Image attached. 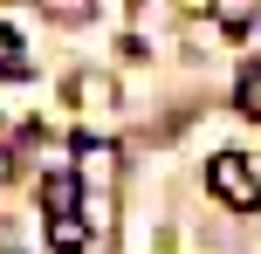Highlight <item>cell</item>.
Returning a JSON list of instances; mask_svg holds the SVG:
<instances>
[{
	"instance_id": "1",
	"label": "cell",
	"mask_w": 261,
	"mask_h": 254,
	"mask_svg": "<svg viewBox=\"0 0 261 254\" xmlns=\"http://www.w3.org/2000/svg\"><path fill=\"white\" fill-rule=\"evenodd\" d=\"M206 186H213V200H227V206H261V179H254V165L241 158V151H220V158L206 165Z\"/></svg>"
},
{
	"instance_id": "2",
	"label": "cell",
	"mask_w": 261,
	"mask_h": 254,
	"mask_svg": "<svg viewBox=\"0 0 261 254\" xmlns=\"http://www.w3.org/2000/svg\"><path fill=\"white\" fill-rule=\"evenodd\" d=\"M76 200H83V179L76 172H48V179H41V206H48V213H76Z\"/></svg>"
},
{
	"instance_id": "3",
	"label": "cell",
	"mask_w": 261,
	"mask_h": 254,
	"mask_svg": "<svg viewBox=\"0 0 261 254\" xmlns=\"http://www.w3.org/2000/svg\"><path fill=\"white\" fill-rule=\"evenodd\" d=\"M48 241L62 247V254L90 247V227H83V213H48Z\"/></svg>"
},
{
	"instance_id": "4",
	"label": "cell",
	"mask_w": 261,
	"mask_h": 254,
	"mask_svg": "<svg viewBox=\"0 0 261 254\" xmlns=\"http://www.w3.org/2000/svg\"><path fill=\"white\" fill-rule=\"evenodd\" d=\"M21 35H14V27H0V76H21Z\"/></svg>"
},
{
	"instance_id": "5",
	"label": "cell",
	"mask_w": 261,
	"mask_h": 254,
	"mask_svg": "<svg viewBox=\"0 0 261 254\" xmlns=\"http://www.w3.org/2000/svg\"><path fill=\"white\" fill-rule=\"evenodd\" d=\"M234 96H241V110H248V117H261V62L241 76V90H234Z\"/></svg>"
},
{
	"instance_id": "6",
	"label": "cell",
	"mask_w": 261,
	"mask_h": 254,
	"mask_svg": "<svg viewBox=\"0 0 261 254\" xmlns=\"http://www.w3.org/2000/svg\"><path fill=\"white\" fill-rule=\"evenodd\" d=\"M213 14H220L227 27H248L254 21V0H213Z\"/></svg>"
}]
</instances>
